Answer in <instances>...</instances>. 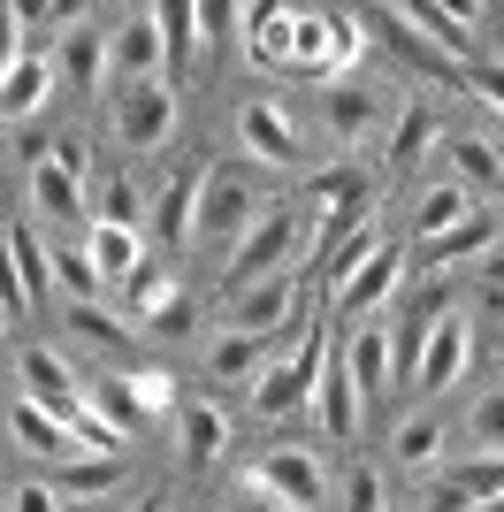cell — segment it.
I'll return each mask as SVG.
<instances>
[{
	"label": "cell",
	"mask_w": 504,
	"mask_h": 512,
	"mask_svg": "<svg viewBox=\"0 0 504 512\" xmlns=\"http://www.w3.org/2000/svg\"><path fill=\"white\" fill-rule=\"evenodd\" d=\"M359 222H367V176H359L352 161L321 169L314 176V245L329 253V245H344Z\"/></svg>",
	"instance_id": "obj_6"
},
{
	"label": "cell",
	"mask_w": 504,
	"mask_h": 512,
	"mask_svg": "<svg viewBox=\"0 0 504 512\" xmlns=\"http://www.w3.org/2000/svg\"><path fill=\"white\" fill-rule=\"evenodd\" d=\"M115 138L123 146H168L176 138V85L168 77H123V92H115Z\"/></svg>",
	"instance_id": "obj_5"
},
{
	"label": "cell",
	"mask_w": 504,
	"mask_h": 512,
	"mask_svg": "<svg viewBox=\"0 0 504 512\" xmlns=\"http://www.w3.org/2000/svg\"><path fill=\"white\" fill-rule=\"evenodd\" d=\"M0 512H62V490L54 482H16V490H0Z\"/></svg>",
	"instance_id": "obj_45"
},
{
	"label": "cell",
	"mask_w": 504,
	"mask_h": 512,
	"mask_svg": "<svg viewBox=\"0 0 504 512\" xmlns=\"http://www.w3.org/2000/svg\"><path fill=\"white\" fill-rule=\"evenodd\" d=\"M275 344L283 329H230V337L207 352V375H230V383H252L260 367H275Z\"/></svg>",
	"instance_id": "obj_21"
},
{
	"label": "cell",
	"mask_w": 504,
	"mask_h": 512,
	"mask_svg": "<svg viewBox=\"0 0 504 512\" xmlns=\"http://www.w3.org/2000/svg\"><path fill=\"white\" fill-rule=\"evenodd\" d=\"M176 451H184V467H214V459L230 451V413L207 406V398L176 406Z\"/></svg>",
	"instance_id": "obj_17"
},
{
	"label": "cell",
	"mask_w": 504,
	"mask_h": 512,
	"mask_svg": "<svg viewBox=\"0 0 504 512\" xmlns=\"http://www.w3.org/2000/svg\"><path fill=\"white\" fill-rule=\"evenodd\" d=\"M84 406L107 413V421L123 428V436H138V428L153 421L146 398H138V383H130V367H115V375H92V383H84Z\"/></svg>",
	"instance_id": "obj_23"
},
{
	"label": "cell",
	"mask_w": 504,
	"mask_h": 512,
	"mask_svg": "<svg viewBox=\"0 0 504 512\" xmlns=\"http://www.w3.org/2000/svg\"><path fill=\"white\" fill-rule=\"evenodd\" d=\"M466 444L482 451V459H504V383L466 406Z\"/></svg>",
	"instance_id": "obj_35"
},
{
	"label": "cell",
	"mask_w": 504,
	"mask_h": 512,
	"mask_svg": "<svg viewBox=\"0 0 504 512\" xmlns=\"http://www.w3.org/2000/svg\"><path fill=\"white\" fill-rule=\"evenodd\" d=\"M8 428H16V444L39 451V459H77V428H69L62 413H46L39 398H23V390H16V406H8Z\"/></svg>",
	"instance_id": "obj_19"
},
{
	"label": "cell",
	"mask_w": 504,
	"mask_h": 512,
	"mask_svg": "<svg viewBox=\"0 0 504 512\" xmlns=\"http://www.w3.org/2000/svg\"><path fill=\"white\" fill-rule=\"evenodd\" d=\"M54 77L62 69L46 62V54H16V62L0 69V123H31L46 107V92H54Z\"/></svg>",
	"instance_id": "obj_16"
},
{
	"label": "cell",
	"mask_w": 504,
	"mask_h": 512,
	"mask_svg": "<svg viewBox=\"0 0 504 512\" xmlns=\"http://www.w3.org/2000/svg\"><path fill=\"white\" fill-rule=\"evenodd\" d=\"M489 245H504V222L489 207H474V214H459L451 230H436V237H420V268L436 276V268H451V260H474V253H489Z\"/></svg>",
	"instance_id": "obj_12"
},
{
	"label": "cell",
	"mask_w": 504,
	"mask_h": 512,
	"mask_svg": "<svg viewBox=\"0 0 504 512\" xmlns=\"http://www.w3.org/2000/svg\"><path fill=\"white\" fill-rule=\"evenodd\" d=\"M466 512H504V490H489L482 505H466Z\"/></svg>",
	"instance_id": "obj_56"
},
{
	"label": "cell",
	"mask_w": 504,
	"mask_h": 512,
	"mask_svg": "<svg viewBox=\"0 0 504 512\" xmlns=\"http://www.w3.org/2000/svg\"><path fill=\"white\" fill-rule=\"evenodd\" d=\"M168 299H176V283H168V268H161V260H138V268L123 276V314L138 321V329H146V321L161 314Z\"/></svg>",
	"instance_id": "obj_33"
},
{
	"label": "cell",
	"mask_w": 504,
	"mask_h": 512,
	"mask_svg": "<svg viewBox=\"0 0 504 512\" xmlns=\"http://www.w3.org/2000/svg\"><path fill=\"white\" fill-rule=\"evenodd\" d=\"M62 512H92V497H62Z\"/></svg>",
	"instance_id": "obj_57"
},
{
	"label": "cell",
	"mask_w": 504,
	"mask_h": 512,
	"mask_svg": "<svg viewBox=\"0 0 504 512\" xmlns=\"http://www.w3.org/2000/svg\"><path fill=\"white\" fill-rule=\"evenodd\" d=\"M23 398H39V406L62 413L69 428H77V413H84V383L69 375L62 352H46V344H31V352H23Z\"/></svg>",
	"instance_id": "obj_13"
},
{
	"label": "cell",
	"mask_w": 504,
	"mask_h": 512,
	"mask_svg": "<svg viewBox=\"0 0 504 512\" xmlns=\"http://www.w3.org/2000/svg\"><path fill=\"white\" fill-rule=\"evenodd\" d=\"M77 451H107V459H115V451H123V428L107 421V413L84 406V413H77Z\"/></svg>",
	"instance_id": "obj_44"
},
{
	"label": "cell",
	"mask_w": 504,
	"mask_h": 512,
	"mask_svg": "<svg viewBox=\"0 0 504 512\" xmlns=\"http://www.w3.org/2000/svg\"><path fill=\"white\" fill-rule=\"evenodd\" d=\"M359 54H367V23L352 8H329V77H352Z\"/></svg>",
	"instance_id": "obj_36"
},
{
	"label": "cell",
	"mask_w": 504,
	"mask_h": 512,
	"mask_svg": "<svg viewBox=\"0 0 504 512\" xmlns=\"http://www.w3.org/2000/svg\"><path fill=\"white\" fill-rule=\"evenodd\" d=\"M16 153H23V161H31V169H39V161H54V153H46V138H39V130H16Z\"/></svg>",
	"instance_id": "obj_53"
},
{
	"label": "cell",
	"mask_w": 504,
	"mask_h": 512,
	"mask_svg": "<svg viewBox=\"0 0 504 512\" xmlns=\"http://www.w3.org/2000/svg\"><path fill=\"white\" fill-rule=\"evenodd\" d=\"M191 214H199V169L168 176L161 192H153V237H161V253H176L191 237Z\"/></svg>",
	"instance_id": "obj_22"
},
{
	"label": "cell",
	"mask_w": 504,
	"mask_h": 512,
	"mask_svg": "<svg viewBox=\"0 0 504 512\" xmlns=\"http://www.w3.org/2000/svg\"><path fill=\"white\" fill-rule=\"evenodd\" d=\"M459 214H474V184H466V176H451V184H428V192L413 199V237L451 230Z\"/></svg>",
	"instance_id": "obj_27"
},
{
	"label": "cell",
	"mask_w": 504,
	"mask_h": 512,
	"mask_svg": "<svg viewBox=\"0 0 504 512\" xmlns=\"http://www.w3.org/2000/svg\"><path fill=\"white\" fill-rule=\"evenodd\" d=\"M191 314H199V306H191V299H184V291H176V299H168V306H161V314H153V321H146V329H161V337H191Z\"/></svg>",
	"instance_id": "obj_47"
},
{
	"label": "cell",
	"mask_w": 504,
	"mask_h": 512,
	"mask_svg": "<svg viewBox=\"0 0 504 512\" xmlns=\"http://www.w3.org/2000/svg\"><path fill=\"white\" fill-rule=\"evenodd\" d=\"M84 253H92V268H100V276H115V283H123L130 268L146 260V237L130 230V222H107V214H100V222L84 230Z\"/></svg>",
	"instance_id": "obj_24"
},
{
	"label": "cell",
	"mask_w": 504,
	"mask_h": 512,
	"mask_svg": "<svg viewBox=\"0 0 504 512\" xmlns=\"http://www.w3.org/2000/svg\"><path fill=\"white\" fill-rule=\"evenodd\" d=\"M291 306H298V283L291 268H275V276L260 283H237V291H222V329H291Z\"/></svg>",
	"instance_id": "obj_8"
},
{
	"label": "cell",
	"mask_w": 504,
	"mask_h": 512,
	"mask_svg": "<svg viewBox=\"0 0 504 512\" xmlns=\"http://www.w3.org/2000/svg\"><path fill=\"white\" fill-rule=\"evenodd\" d=\"M100 268H92V253H54V291H69V299H92L100 291Z\"/></svg>",
	"instance_id": "obj_42"
},
{
	"label": "cell",
	"mask_w": 504,
	"mask_h": 512,
	"mask_svg": "<svg viewBox=\"0 0 504 512\" xmlns=\"http://www.w3.org/2000/svg\"><path fill=\"white\" fill-rule=\"evenodd\" d=\"M54 161H62V169H77V176L92 169V153H84V138H62V146H54Z\"/></svg>",
	"instance_id": "obj_51"
},
{
	"label": "cell",
	"mask_w": 504,
	"mask_h": 512,
	"mask_svg": "<svg viewBox=\"0 0 504 512\" xmlns=\"http://www.w3.org/2000/svg\"><path fill=\"white\" fill-rule=\"evenodd\" d=\"M298 207H268V214H252V230L230 245V268H222V291H237V283H260L275 276V268H291L298 253Z\"/></svg>",
	"instance_id": "obj_2"
},
{
	"label": "cell",
	"mask_w": 504,
	"mask_h": 512,
	"mask_svg": "<svg viewBox=\"0 0 504 512\" xmlns=\"http://www.w3.org/2000/svg\"><path fill=\"white\" fill-rule=\"evenodd\" d=\"M359 383H352V367H344V352H329V367H321V383H314V413H321V436H359Z\"/></svg>",
	"instance_id": "obj_20"
},
{
	"label": "cell",
	"mask_w": 504,
	"mask_h": 512,
	"mask_svg": "<svg viewBox=\"0 0 504 512\" xmlns=\"http://www.w3.org/2000/svg\"><path fill=\"white\" fill-rule=\"evenodd\" d=\"M107 69H115V77H168V46H161L153 8H138V16L107 39Z\"/></svg>",
	"instance_id": "obj_15"
},
{
	"label": "cell",
	"mask_w": 504,
	"mask_h": 512,
	"mask_svg": "<svg viewBox=\"0 0 504 512\" xmlns=\"http://www.w3.org/2000/svg\"><path fill=\"white\" fill-rule=\"evenodd\" d=\"M237 490H260V497H283V505L314 512L321 497H329V467H321L306 444H275L268 459H252V467L237 474Z\"/></svg>",
	"instance_id": "obj_3"
},
{
	"label": "cell",
	"mask_w": 504,
	"mask_h": 512,
	"mask_svg": "<svg viewBox=\"0 0 504 512\" xmlns=\"http://www.w3.org/2000/svg\"><path fill=\"white\" fill-rule=\"evenodd\" d=\"M390 451H398V467H436V459H443V421H436V413H413Z\"/></svg>",
	"instance_id": "obj_37"
},
{
	"label": "cell",
	"mask_w": 504,
	"mask_h": 512,
	"mask_svg": "<svg viewBox=\"0 0 504 512\" xmlns=\"http://www.w3.org/2000/svg\"><path fill=\"white\" fill-rule=\"evenodd\" d=\"M8 8H16L23 23H54V0H8Z\"/></svg>",
	"instance_id": "obj_55"
},
{
	"label": "cell",
	"mask_w": 504,
	"mask_h": 512,
	"mask_svg": "<svg viewBox=\"0 0 504 512\" xmlns=\"http://www.w3.org/2000/svg\"><path fill=\"white\" fill-rule=\"evenodd\" d=\"M398 283H405V260L390 253V245H375V253H367L352 276L329 291V306H336V314H375V306H390V291H398Z\"/></svg>",
	"instance_id": "obj_11"
},
{
	"label": "cell",
	"mask_w": 504,
	"mask_h": 512,
	"mask_svg": "<svg viewBox=\"0 0 504 512\" xmlns=\"http://www.w3.org/2000/svg\"><path fill=\"white\" fill-rule=\"evenodd\" d=\"M291 0H245V23H237V46H245L252 69H291Z\"/></svg>",
	"instance_id": "obj_10"
},
{
	"label": "cell",
	"mask_w": 504,
	"mask_h": 512,
	"mask_svg": "<svg viewBox=\"0 0 504 512\" xmlns=\"http://www.w3.org/2000/svg\"><path fill=\"white\" fill-rule=\"evenodd\" d=\"M375 245H382V237H375V222H359V230L344 237V245H329V276H321V283H329V291H336V283L352 276V268H359V260H367V253H375Z\"/></svg>",
	"instance_id": "obj_41"
},
{
	"label": "cell",
	"mask_w": 504,
	"mask_h": 512,
	"mask_svg": "<svg viewBox=\"0 0 504 512\" xmlns=\"http://www.w3.org/2000/svg\"><path fill=\"white\" fill-rule=\"evenodd\" d=\"M466 360H474V329H466V314H451L443 306L436 314V329H428V344H420V360H413V375L405 383L420 390V398H443V390L466 375Z\"/></svg>",
	"instance_id": "obj_7"
},
{
	"label": "cell",
	"mask_w": 504,
	"mask_h": 512,
	"mask_svg": "<svg viewBox=\"0 0 504 512\" xmlns=\"http://www.w3.org/2000/svg\"><path fill=\"white\" fill-rule=\"evenodd\" d=\"M336 8V0H329ZM329 69V16L321 8H298V23H291V69L283 77H321Z\"/></svg>",
	"instance_id": "obj_30"
},
{
	"label": "cell",
	"mask_w": 504,
	"mask_h": 512,
	"mask_svg": "<svg viewBox=\"0 0 504 512\" xmlns=\"http://www.w3.org/2000/svg\"><path fill=\"white\" fill-rule=\"evenodd\" d=\"M443 153H451V169H459L474 192H497V184H504L497 146H489V138H474V130H443Z\"/></svg>",
	"instance_id": "obj_28"
},
{
	"label": "cell",
	"mask_w": 504,
	"mask_h": 512,
	"mask_svg": "<svg viewBox=\"0 0 504 512\" xmlns=\"http://www.w3.org/2000/svg\"><path fill=\"white\" fill-rule=\"evenodd\" d=\"M8 253H16V276H23V291H31V306H46L54 299V245H46L31 222H16V230H8Z\"/></svg>",
	"instance_id": "obj_26"
},
{
	"label": "cell",
	"mask_w": 504,
	"mask_h": 512,
	"mask_svg": "<svg viewBox=\"0 0 504 512\" xmlns=\"http://www.w3.org/2000/svg\"><path fill=\"white\" fill-rule=\"evenodd\" d=\"M428 146H443V123H436L420 100H405V107H398V130H390V169H413Z\"/></svg>",
	"instance_id": "obj_32"
},
{
	"label": "cell",
	"mask_w": 504,
	"mask_h": 512,
	"mask_svg": "<svg viewBox=\"0 0 504 512\" xmlns=\"http://www.w3.org/2000/svg\"><path fill=\"white\" fill-rule=\"evenodd\" d=\"M482 283H489V306H504V245H489V260H482Z\"/></svg>",
	"instance_id": "obj_50"
},
{
	"label": "cell",
	"mask_w": 504,
	"mask_h": 512,
	"mask_svg": "<svg viewBox=\"0 0 504 512\" xmlns=\"http://www.w3.org/2000/svg\"><path fill=\"white\" fill-rule=\"evenodd\" d=\"M130 383H138L146 413H176V406H184V398H176V375H168V367H130Z\"/></svg>",
	"instance_id": "obj_43"
},
{
	"label": "cell",
	"mask_w": 504,
	"mask_h": 512,
	"mask_svg": "<svg viewBox=\"0 0 504 512\" xmlns=\"http://www.w3.org/2000/svg\"><path fill=\"white\" fill-rule=\"evenodd\" d=\"M321 115H329V130L344 138V146H367V138H375V130L390 123V100L359 92L352 77H336V85H329V107H321Z\"/></svg>",
	"instance_id": "obj_18"
},
{
	"label": "cell",
	"mask_w": 504,
	"mask_h": 512,
	"mask_svg": "<svg viewBox=\"0 0 504 512\" xmlns=\"http://www.w3.org/2000/svg\"><path fill=\"white\" fill-rule=\"evenodd\" d=\"M153 23H161L168 69L184 77V69H191V54H199V0H153Z\"/></svg>",
	"instance_id": "obj_29"
},
{
	"label": "cell",
	"mask_w": 504,
	"mask_h": 512,
	"mask_svg": "<svg viewBox=\"0 0 504 512\" xmlns=\"http://www.w3.org/2000/svg\"><path fill=\"white\" fill-rule=\"evenodd\" d=\"M344 367H352L359 398L375 406V398H390V383H398V352H390V329L382 321H359L352 344H344Z\"/></svg>",
	"instance_id": "obj_14"
},
{
	"label": "cell",
	"mask_w": 504,
	"mask_h": 512,
	"mask_svg": "<svg viewBox=\"0 0 504 512\" xmlns=\"http://www.w3.org/2000/svg\"><path fill=\"white\" fill-rule=\"evenodd\" d=\"M69 329H77V337H92V344H107V352H130V321L100 314L92 299H77V306H69Z\"/></svg>",
	"instance_id": "obj_38"
},
{
	"label": "cell",
	"mask_w": 504,
	"mask_h": 512,
	"mask_svg": "<svg viewBox=\"0 0 504 512\" xmlns=\"http://www.w3.org/2000/svg\"><path fill=\"white\" fill-rule=\"evenodd\" d=\"M466 85H474V92H482V100L504 115V69H489V62H466Z\"/></svg>",
	"instance_id": "obj_48"
},
{
	"label": "cell",
	"mask_w": 504,
	"mask_h": 512,
	"mask_svg": "<svg viewBox=\"0 0 504 512\" xmlns=\"http://www.w3.org/2000/svg\"><path fill=\"white\" fill-rule=\"evenodd\" d=\"M16 54H23V16H16V8H0V69L16 62Z\"/></svg>",
	"instance_id": "obj_49"
},
{
	"label": "cell",
	"mask_w": 504,
	"mask_h": 512,
	"mask_svg": "<svg viewBox=\"0 0 504 512\" xmlns=\"http://www.w3.org/2000/svg\"><path fill=\"white\" fill-rule=\"evenodd\" d=\"M252 214H260V199L237 169H199V214H191L199 245H237L252 230Z\"/></svg>",
	"instance_id": "obj_4"
},
{
	"label": "cell",
	"mask_w": 504,
	"mask_h": 512,
	"mask_svg": "<svg viewBox=\"0 0 504 512\" xmlns=\"http://www.w3.org/2000/svg\"><path fill=\"white\" fill-rule=\"evenodd\" d=\"M123 482V451L107 459V451H92V459H62V497H100V490H115Z\"/></svg>",
	"instance_id": "obj_34"
},
{
	"label": "cell",
	"mask_w": 504,
	"mask_h": 512,
	"mask_svg": "<svg viewBox=\"0 0 504 512\" xmlns=\"http://www.w3.org/2000/svg\"><path fill=\"white\" fill-rule=\"evenodd\" d=\"M31 207H39L46 222H84V176L62 169V161H39V169H31Z\"/></svg>",
	"instance_id": "obj_25"
},
{
	"label": "cell",
	"mask_w": 504,
	"mask_h": 512,
	"mask_svg": "<svg viewBox=\"0 0 504 512\" xmlns=\"http://www.w3.org/2000/svg\"><path fill=\"white\" fill-rule=\"evenodd\" d=\"M237 23H245V0H199V54L237 39Z\"/></svg>",
	"instance_id": "obj_39"
},
{
	"label": "cell",
	"mask_w": 504,
	"mask_h": 512,
	"mask_svg": "<svg viewBox=\"0 0 504 512\" xmlns=\"http://www.w3.org/2000/svg\"><path fill=\"white\" fill-rule=\"evenodd\" d=\"M344 512H382V474L375 467H352V474H344Z\"/></svg>",
	"instance_id": "obj_46"
},
{
	"label": "cell",
	"mask_w": 504,
	"mask_h": 512,
	"mask_svg": "<svg viewBox=\"0 0 504 512\" xmlns=\"http://www.w3.org/2000/svg\"><path fill=\"white\" fill-rule=\"evenodd\" d=\"M237 138H245V153L268 161V169H306V138H298V123L275 100H245L237 107Z\"/></svg>",
	"instance_id": "obj_9"
},
{
	"label": "cell",
	"mask_w": 504,
	"mask_h": 512,
	"mask_svg": "<svg viewBox=\"0 0 504 512\" xmlns=\"http://www.w3.org/2000/svg\"><path fill=\"white\" fill-rule=\"evenodd\" d=\"M107 222H130V230H138V222H146V214H153V192H146V184H138V176H115V184H107Z\"/></svg>",
	"instance_id": "obj_40"
},
{
	"label": "cell",
	"mask_w": 504,
	"mask_h": 512,
	"mask_svg": "<svg viewBox=\"0 0 504 512\" xmlns=\"http://www.w3.org/2000/svg\"><path fill=\"white\" fill-rule=\"evenodd\" d=\"M237 512H298V505H283V497H260V490H237Z\"/></svg>",
	"instance_id": "obj_52"
},
{
	"label": "cell",
	"mask_w": 504,
	"mask_h": 512,
	"mask_svg": "<svg viewBox=\"0 0 504 512\" xmlns=\"http://www.w3.org/2000/svg\"><path fill=\"white\" fill-rule=\"evenodd\" d=\"M138 512H168V505H153V497H146V505H138Z\"/></svg>",
	"instance_id": "obj_58"
},
{
	"label": "cell",
	"mask_w": 504,
	"mask_h": 512,
	"mask_svg": "<svg viewBox=\"0 0 504 512\" xmlns=\"http://www.w3.org/2000/svg\"><path fill=\"white\" fill-rule=\"evenodd\" d=\"M54 69H62L69 85H84V92H92V85L107 77V39L92 31V23H77V31L62 39V54H54Z\"/></svg>",
	"instance_id": "obj_31"
},
{
	"label": "cell",
	"mask_w": 504,
	"mask_h": 512,
	"mask_svg": "<svg viewBox=\"0 0 504 512\" xmlns=\"http://www.w3.org/2000/svg\"><path fill=\"white\" fill-rule=\"evenodd\" d=\"M436 8H443L451 23H466V31H474V16H482V0H436Z\"/></svg>",
	"instance_id": "obj_54"
},
{
	"label": "cell",
	"mask_w": 504,
	"mask_h": 512,
	"mask_svg": "<svg viewBox=\"0 0 504 512\" xmlns=\"http://www.w3.org/2000/svg\"><path fill=\"white\" fill-rule=\"evenodd\" d=\"M321 367H329V329L306 321V337H298L291 360H275L268 375H252V413H260V421H291L298 406H314Z\"/></svg>",
	"instance_id": "obj_1"
}]
</instances>
